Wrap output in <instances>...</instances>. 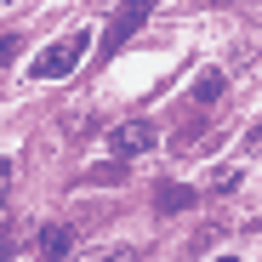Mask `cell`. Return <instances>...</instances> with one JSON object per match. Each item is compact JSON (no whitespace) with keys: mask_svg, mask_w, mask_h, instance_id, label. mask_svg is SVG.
<instances>
[{"mask_svg":"<svg viewBox=\"0 0 262 262\" xmlns=\"http://www.w3.org/2000/svg\"><path fill=\"white\" fill-rule=\"evenodd\" d=\"M40 256H46V262H69V256H74V228H69V223L40 228Z\"/></svg>","mask_w":262,"mask_h":262,"instance_id":"277c9868","label":"cell"},{"mask_svg":"<svg viewBox=\"0 0 262 262\" xmlns=\"http://www.w3.org/2000/svg\"><path fill=\"white\" fill-rule=\"evenodd\" d=\"M216 262H239V256H216Z\"/></svg>","mask_w":262,"mask_h":262,"instance_id":"8fae6325","label":"cell"},{"mask_svg":"<svg viewBox=\"0 0 262 262\" xmlns=\"http://www.w3.org/2000/svg\"><path fill=\"white\" fill-rule=\"evenodd\" d=\"M69 262H137L131 245H103V251H74Z\"/></svg>","mask_w":262,"mask_h":262,"instance_id":"8992f818","label":"cell"},{"mask_svg":"<svg viewBox=\"0 0 262 262\" xmlns=\"http://www.w3.org/2000/svg\"><path fill=\"white\" fill-rule=\"evenodd\" d=\"M188 205H200V194H194L188 183H160V188H154V211H165V216H177V211H188Z\"/></svg>","mask_w":262,"mask_h":262,"instance_id":"5b68a950","label":"cell"},{"mask_svg":"<svg viewBox=\"0 0 262 262\" xmlns=\"http://www.w3.org/2000/svg\"><path fill=\"white\" fill-rule=\"evenodd\" d=\"M154 143H160V125H154V120H125V125L108 131V154H114V160H131V154H143V148H154Z\"/></svg>","mask_w":262,"mask_h":262,"instance_id":"7a4b0ae2","label":"cell"},{"mask_svg":"<svg viewBox=\"0 0 262 262\" xmlns=\"http://www.w3.org/2000/svg\"><path fill=\"white\" fill-rule=\"evenodd\" d=\"M6 194H12V160L0 154V205H6Z\"/></svg>","mask_w":262,"mask_h":262,"instance_id":"30bf717a","label":"cell"},{"mask_svg":"<svg viewBox=\"0 0 262 262\" xmlns=\"http://www.w3.org/2000/svg\"><path fill=\"white\" fill-rule=\"evenodd\" d=\"M223 97V74H200L194 80V103H216Z\"/></svg>","mask_w":262,"mask_h":262,"instance_id":"ba28073f","label":"cell"},{"mask_svg":"<svg viewBox=\"0 0 262 262\" xmlns=\"http://www.w3.org/2000/svg\"><path fill=\"white\" fill-rule=\"evenodd\" d=\"M92 183H125V160H114V165H97V171H92Z\"/></svg>","mask_w":262,"mask_h":262,"instance_id":"9c48e42d","label":"cell"},{"mask_svg":"<svg viewBox=\"0 0 262 262\" xmlns=\"http://www.w3.org/2000/svg\"><path fill=\"white\" fill-rule=\"evenodd\" d=\"M85 52H92V29L80 23V29H69L63 40H52V46L34 57V69H29V74H34V80H63V74H74V69H80V57H85Z\"/></svg>","mask_w":262,"mask_h":262,"instance_id":"6da1fadb","label":"cell"},{"mask_svg":"<svg viewBox=\"0 0 262 262\" xmlns=\"http://www.w3.org/2000/svg\"><path fill=\"white\" fill-rule=\"evenodd\" d=\"M148 12H154V0H125V6L114 12V23L103 29V52L114 57V52L125 46V40H131V34H137L143 23H148Z\"/></svg>","mask_w":262,"mask_h":262,"instance_id":"3957f363","label":"cell"},{"mask_svg":"<svg viewBox=\"0 0 262 262\" xmlns=\"http://www.w3.org/2000/svg\"><path fill=\"white\" fill-rule=\"evenodd\" d=\"M0 6H12V0H0Z\"/></svg>","mask_w":262,"mask_h":262,"instance_id":"7c38bea8","label":"cell"},{"mask_svg":"<svg viewBox=\"0 0 262 262\" xmlns=\"http://www.w3.org/2000/svg\"><path fill=\"white\" fill-rule=\"evenodd\" d=\"M17 256V216L12 205H0V262H12Z\"/></svg>","mask_w":262,"mask_h":262,"instance_id":"52a82bcc","label":"cell"}]
</instances>
